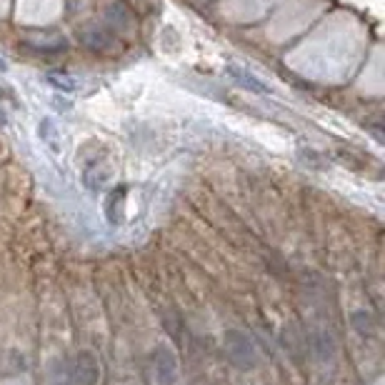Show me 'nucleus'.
Instances as JSON below:
<instances>
[{
    "mask_svg": "<svg viewBox=\"0 0 385 385\" xmlns=\"http://www.w3.org/2000/svg\"><path fill=\"white\" fill-rule=\"evenodd\" d=\"M225 71H228L230 80H235V83L241 85V88H245L248 93H258V95H265V93H270V88L263 80H258L250 71H245V68L235 66V63H228L225 66Z\"/></svg>",
    "mask_w": 385,
    "mask_h": 385,
    "instance_id": "1",
    "label": "nucleus"
},
{
    "mask_svg": "<svg viewBox=\"0 0 385 385\" xmlns=\"http://www.w3.org/2000/svg\"><path fill=\"white\" fill-rule=\"evenodd\" d=\"M6 71H8V63H6L3 58H0V73H6Z\"/></svg>",
    "mask_w": 385,
    "mask_h": 385,
    "instance_id": "4",
    "label": "nucleus"
},
{
    "mask_svg": "<svg viewBox=\"0 0 385 385\" xmlns=\"http://www.w3.org/2000/svg\"><path fill=\"white\" fill-rule=\"evenodd\" d=\"M8 120H6V115H0V125H6Z\"/></svg>",
    "mask_w": 385,
    "mask_h": 385,
    "instance_id": "5",
    "label": "nucleus"
},
{
    "mask_svg": "<svg viewBox=\"0 0 385 385\" xmlns=\"http://www.w3.org/2000/svg\"><path fill=\"white\" fill-rule=\"evenodd\" d=\"M48 80H50L53 85H55V88H58L60 93H73L75 91V83H73L71 78H63V75H48Z\"/></svg>",
    "mask_w": 385,
    "mask_h": 385,
    "instance_id": "3",
    "label": "nucleus"
},
{
    "mask_svg": "<svg viewBox=\"0 0 385 385\" xmlns=\"http://www.w3.org/2000/svg\"><path fill=\"white\" fill-rule=\"evenodd\" d=\"M38 131H40V140H43V143H46L53 153H58L60 151V133H58V128H55V123H53L50 118L40 120Z\"/></svg>",
    "mask_w": 385,
    "mask_h": 385,
    "instance_id": "2",
    "label": "nucleus"
}]
</instances>
